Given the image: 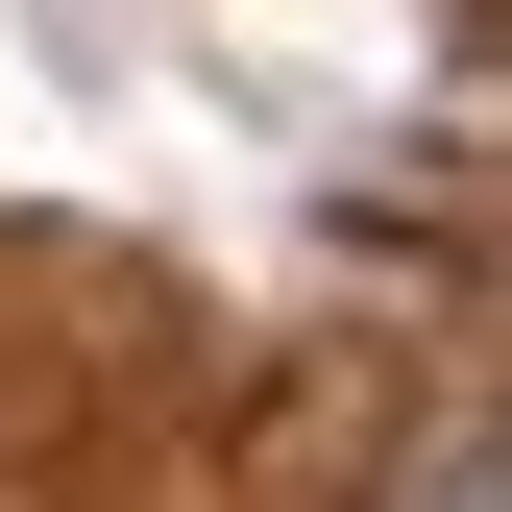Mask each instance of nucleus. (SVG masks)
I'll return each mask as SVG.
<instances>
[{
  "label": "nucleus",
  "instance_id": "f257e3e1",
  "mask_svg": "<svg viewBox=\"0 0 512 512\" xmlns=\"http://www.w3.org/2000/svg\"><path fill=\"white\" fill-rule=\"evenodd\" d=\"M415 512H512V488H488V464H439V488H415Z\"/></svg>",
  "mask_w": 512,
  "mask_h": 512
}]
</instances>
